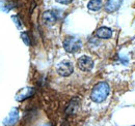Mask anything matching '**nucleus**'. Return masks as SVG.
<instances>
[{
  "instance_id": "nucleus-10",
  "label": "nucleus",
  "mask_w": 135,
  "mask_h": 126,
  "mask_svg": "<svg viewBox=\"0 0 135 126\" xmlns=\"http://www.w3.org/2000/svg\"><path fill=\"white\" fill-rule=\"evenodd\" d=\"M102 0H90L88 3H87V8L89 10H93V12H97V10H100L102 8Z\"/></svg>"
},
{
  "instance_id": "nucleus-2",
  "label": "nucleus",
  "mask_w": 135,
  "mask_h": 126,
  "mask_svg": "<svg viewBox=\"0 0 135 126\" xmlns=\"http://www.w3.org/2000/svg\"><path fill=\"white\" fill-rule=\"evenodd\" d=\"M64 49L68 53H77L81 49V40L77 36H67L64 39Z\"/></svg>"
},
{
  "instance_id": "nucleus-7",
  "label": "nucleus",
  "mask_w": 135,
  "mask_h": 126,
  "mask_svg": "<svg viewBox=\"0 0 135 126\" xmlns=\"http://www.w3.org/2000/svg\"><path fill=\"white\" fill-rule=\"evenodd\" d=\"M122 5V0H107L105 3V10L107 13L117 12Z\"/></svg>"
},
{
  "instance_id": "nucleus-5",
  "label": "nucleus",
  "mask_w": 135,
  "mask_h": 126,
  "mask_svg": "<svg viewBox=\"0 0 135 126\" xmlns=\"http://www.w3.org/2000/svg\"><path fill=\"white\" fill-rule=\"evenodd\" d=\"M35 93V89L33 87H25L18 91V93L15 96V99L17 101H23L29 97H31Z\"/></svg>"
},
{
  "instance_id": "nucleus-12",
  "label": "nucleus",
  "mask_w": 135,
  "mask_h": 126,
  "mask_svg": "<svg viewBox=\"0 0 135 126\" xmlns=\"http://www.w3.org/2000/svg\"><path fill=\"white\" fill-rule=\"evenodd\" d=\"M12 20H13V21H14V23L16 24V26H17L18 29H21V27H22V23H21V21L19 20L18 16H13L12 17Z\"/></svg>"
},
{
  "instance_id": "nucleus-13",
  "label": "nucleus",
  "mask_w": 135,
  "mask_h": 126,
  "mask_svg": "<svg viewBox=\"0 0 135 126\" xmlns=\"http://www.w3.org/2000/svg\"><path fill=\"white\" fill-rule=\"evenodd\" d=\"M56 2H58V3H60V4H70L73 0H55Z\"/></svg>"
},
{
  "instance_id": "nucleus-11",
  "label": "nucleus",
  "mask_w": 135,
  "mask_h": 126,
  "mask_svg": "<svg viewBox=\"0 0 135 126\" xmlns=\"http://www.w3.org/2000/svg\"><path fill=\"white\" fill-rule=\"evenodd\" d=\"M21 38L23 39V41L25 43V45H27V46L30 45V38H29L27 32H23V33L21 34Z\"/></svg>"
},
{
  "instance_id": "nucleus-9",
  "label": "nucleus",
  "mask_w": 135,
  "mask_h": 126,
  "mask_svg": "<svg viewBox=\"0 0 135 126\" xmlns=\"http://www.w3.org/2000/svg\"><path fill=\"white\" fill-rule=\"evenodd\" d=\"M43 21L45 24L52 25L57 21V15L54 10H48L43 14Z\"/></svg>"
},
{
  "instance_id": "nucleus-8",
  "label": "nucleus",
  "mask_w": 135,
  "mask_h": 126,
  "mask_svg": "<svg viewBox=\"0 0 135 126\" xmlns=\"http://www.w3.org/2000/svg\"><path fill=\"white\" fill-rule=\"evenodd\" d=\"M95 35L102 39H108L112 36V30L108 27H100L96 30Z\"/></svg>"
},
{
  "instance_id": "nucleus-6",
  "label": "nucleus",
  "mask_w": 135,
  "mask_h": 126,
  "mask_svg": "<svg viewBox=\"0 0 135 126\" xmlns=\"http://www.w3.org/2000/svg\"><path fill=\"white\" fill-rule=\"evenodd\" d=\"M18 118H19V110H18L17 108H14V109L11 110L9 114H8V116L4 119V121H3V125H5V126L14 125V124L18 121Z\"/></svg>"
},
{
  "instance_id": "nucleus-4",
  "label": "nucleus",
  "mask_w": 135,
  "mask_h": 126,
  "mask_svg": "<svg viewBox=\"0 0 135 126\" xmlns=\"http://www.w3.org/2000/svg\"><path fill=\"white\" fill-rule=\"evenodd\" d=\"M73 71H74V67L70 61H62L57 65V72L61 77H69L73 74Z\"/></svg>"
},
{
  "instance_id": "nucleus-3",
  "label": "nucleus",
  "mask_w": 135,
  "mask_h": 126,
  "mask_svg": "<svg viewBox=\"0 0 135 126\" xmlns=\"http://www.w3.org/2000/svg\"><path fill=\"white\" fill-rule=\"evenodd\" d=\"M77 66L82 71H90L94 68V60L88 56H82L78 59Z\"/></svg>"
},
{
  "instance_id": "nucleus-1",
  "label": "nucleus",
  "mask_w": 135,
  "mask_h": 126,
  "mask_svg": "<svg viewBox=\"0 0 135 126\" xmlns=\"http://www.w3.org/2000/svg\"><path fill=\"white\" fill-rule=\"evenodd\" d=\"M109 91H110L109 85L106 82H100L94 86L91 93H90V98L94 102L101 103L107 98Z\"/></svg>"
}]
</instances>
